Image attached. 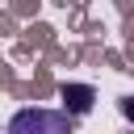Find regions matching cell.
Listing matches in <instances>:
<instances>
[{"label": "cell", "instance_id": "1", "mask_svg": "<svg viewBox=\"0 0 134 134\" xmlns=\"http://www.w3.org/2000/svg\"><path fill=\"white\" fill-rule=\"evenodd\" d=\"M4 134H71V117L59 109H17Z\"/></svg>", "mask_w": 134, "mask_h": 134}, {"label": "cell", "instance_id": "2", "mask_svg": "<svg viewBox=\"0 0 134 134\" xmlns=\"http://www.w3.org/2000/svg\"><path fill=\"white\" fill-rule=\"evenodd\" d=\"M71 96V109L75 113H88L92 109V88H63V100Z\"/></svg>", "mask_w": 134, "mask_h": 134}]
</instances>
